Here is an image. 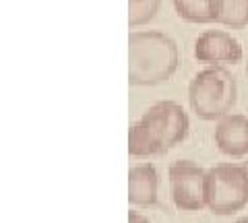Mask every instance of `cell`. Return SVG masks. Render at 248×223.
I'll return each instance as SVG.
<instances>
[{
  "mask_svg": "<svg viewBox=\"0 0 248 223\" xmlns=\"http://www.w3.org/2000/svg\"><path fill=\"white\" fill-rule=\"evenodd\" d=\"M188 114L176 102H157L128 130V153L133 157L164 155L188 136Z\"/></svg>",
  "mask_w": 248,
  "mask_h": 223,
  "instance_id": "6da1fadb",
  "label": "cell"
},
{
  "mask_svg": "<svg viewBox=\"0 0 248 223\" xmlns=\"http://www.w3.org/2000/svg\"><path fill=\"white\" fill-rule=\"evenodd\" d=\"M178 45L161 31H130L128 81L137 87L161 85L178 71Z\"/></svg>",
  "mask_w": 248,
  "mask_h": 223,
  "instance_id": "7a4b0ae2",
  "label": "cell"
},
{
  "mask_svg": "<svg viewBox=\"0 0 248 223\" xmlns=\"http://www.w3.org/2000/svg\"><path fill=\"white\" fill-rule=\"evenodd\" d=\"M188 102L201 120H219L236 105V79L221 66H209L188 85Z\"/></svg>",
  "mask_w": 248,
  "mask_h": 223,
  "instance_id": "3957f363",
  "label": "cell"
},
{
  "mask_svg": "<svg viewBox=\"0 0 248 223\" xmlns=\"http://www.w3.org/2000/svg\"><path fill=\"white\" fill-rule=\"evenodd\" d=\"M248 205V178L242 165L217 164L205 176V207L213 215H234Z\"/></svg>",
  "mask_w": 248,
  "mask_h": 223,
  "instance_id": "277c9868",
  "label": "cell"
},
{
  "mask_svg": "<svg viewBox=\"0 0 248 223\" xmlns=\"http://www.w3.org/2000/svg\"><path fill=\"white\" fill-rule=\"evenodd\" d=\"M207 172L190 159H178L170 165V194L180 211H201L205 207Z\"/></svg>",
  "mask_w": 248,
  "mask_h": 223,
  "instance_id": "5b68a950",
  "label": "cell"
},
{
  "mask_svg": "<svg viewBox=\"0 0 248 223\" xmlns=\"http://www.w3.org/2000/svg\"><path fill=\"white\" fill-rule=\"evenodd\" d=\"M195 58L199 62L219 66V64H236L242 60V45L232 33L221 29L203 31L195 42Z\"/></svg>",
  "mask_w": 248,
  "mask_h": 223,
  "instance_id": "8992f818",
  "label": "cell"
},
{
  "mask_svg": "<svg viewBox=\"0 0 248 223\" xmlns=\"http://www.w3.org/2000/svg\"><path fill=\"white\" fill-rule=\"evenodd\" d=\"M215 145L228 157L248 155V116L226 114L215 126Z\"/></svg>",
  "mask_w": 248,
  "mask_h": 223,
  "instance_id": "52a82bcc",
  "label": "cell"
},
{
  "mask_svg": "<svg viewBox=\"0 0 248 223\" xmlns=\"http://www.w3.org/2000/svg\"><path fill=\"white\" fill-rule=\"evenodd\" d=\"M159 192V174L153 164L133 165L128 172V203L135 207H155Z\"/></svg>",
  "mask_w": 248,
  "mask_h": 223,
  "instance_id": "ba28073f",
  "label": "cell"
},
{
  "mask_svg": "<svg viewBox=\"0 0 248 223\" xmlns=\"http://www.w3.org/2000/svg\"><path fill=\"white\" fill-rule=\"evenodd\" d=\"M213 23L232 29L248 25V0H213Z\"/></svg>",
  "mask_w": 248,
  "mask_h": 223,
  "instance_id": "9c48e42d",
  "label": "cell"
},
{
  "mask_svg": "<svg viewBox=\"0 0 248 223\" xmlns=\"http://www.w3.org/2000/svg\"><path fill=\"white\" fill-rule=\"evenodd\" d=\"M174 9L188 23H213V0H174Z\"/></svg>",
  "mask_w": 248,
  "mask_h": 223,
  "instance_id": "30bf717a",
  "label": "cell"
},
{
  "mask_svg": "<svg viewBox=\"0 0 248 223\" xmlns=\"http://www.w3.org/2000/svg\"><path fill=\"white\" fill-rule=\"evenodd\" d=\"M161 0H128V25L130 29L153 21L159 11Z\"/></svg>",
  "mask_w": 248,
  "mask_h": 223,
  "instance_id": "8fae6325",
  "label": "cell"
},
{
  "mask_svg": "<svg viewBox=\"0 0 248 223\" xmlns=\"http://www.w3.org/2000/svg\"><path fill=\"white\" fill-rule=\"evenodd\" d=\"M128 223H149V219H147L145 215H141L139 211H130L128 213Z\"/></svg>",
  "mask_w": 248,
  "mask_h": 223,
  "instance_id": "7c38bea8",
  "label": "cell"
},
{
  "mask_svg": "<svg viewBox=\"0 0 248 223\" xmlns=\"http://www.w3.org/2000/svg\"><path fill=\"white\" fill-rule=\"evenodd\" d=\"M242 170H244V174H246V178H248V161H244V164H242Z\"/></svg>",
  "mask_w": 248,
  "mask_h": 223,
  "instance_id": "4fadbf2b",
  "label": "cell"
},
{
  "mask_svg": "<svg viewBox=\"0 0 248 223\" xmlns=\"http://www.w3.org/2000/svg\"><path fill=\"white\" fill-rule=\"evenodd\" d=\"M236 223H248V217H242V219H238Z\"/></svg>",
  "mask_w": 248,
  "mask_h": 223,
  "instance_id": "5bb4252c",
  "label": "cell"
},
{
  "mask_svg": "<svg viewBox=\"0 0 248 223\" xmlns=\"http://www.w3.org/2000/svg\"><path fill=\"white\" fill-rule=\"evenodd\" d=\"M246 71H248V68H246Z\"/></svg>",
  "mask_w": 248,
  "mask_h": 223,
  "instance_id": "9a60e30c",
  "label": "cell"
}]
</instances>
